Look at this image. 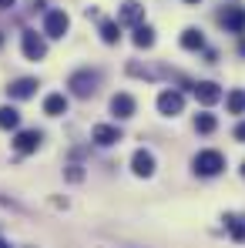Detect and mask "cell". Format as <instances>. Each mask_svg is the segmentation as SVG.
<instances>
[{
  "mask_svg": "<svg viewBox=\"0 0 245 248\" xmlns=\"http://www.w3.org/2000/svg\"><path fill=\"white\" fill-rule=\"evenodd\" d=\"M192 168H195V174H202V178H215V174H222V168H225V155L222 151H198L195 158H192Z\"/></svg>",
  "mask_w": 245,
  "mask_h": 248,
  "instance_id": "1",
  "label": "cell"
},
{
  "mask_svg": "<svg viewBox=\"0 0 245 248\" xmlns=\"http://www.w3.org/2000/svg\"><path fill=\"white\" fill-rule=\"evenodd\" d=\"M98 84H101V74L98 71H74L71 78H67V87H71V94L74 97H91L94 91H98Z\"/></svg>",
  "mask_w": 245,
  "mask_h": 248,
  "instance_id": "2",
  "label": "cell"
},
{
  "mask_svg": "<svg viewBox=\"0 0 245 248\" xmlns=\"http://www.w3.org/2000/svg\"><path fill=\"white\" fill-rule=\"evenodd\" d=\"M20 47H24V57L27 61H44L47 57V41H44L37 31H24L20 34Z\"/></svg>",
  "mask_w": 245,
  "mask_h": 248,
  "instance_id": "3",
  "label": "cell"
},
{
  "mask_svg": "<svg viewBox=\"0 0 245 248\" xmlns=\"http://www.w3.org/2000/svg\"><path fill=\"white\" fill-rule=\"evenodd\" d=\"M67 31H71V17H67L64 10H50V14L44 17V34H47V37L57 41V37H64Z\"/></svg>",
  "mask_w": 245,
  "mask_h": 248,
  "instance_id": "4",
  "label": "cell"
},
{
  "mask_svg": "<svg viewBox=\"0 0 245 248\" xmlns=\"http://www.w3.org/2000/svg\"><path fill=\"white\" fill-rule=\"evenodd\" d=\"M181 111H185V97H181L178 91H162V94H158V114L178 118Z\"/></svg>",
  "mask_w": 245,
  "mask_h": 248,
  "instance_id": "5",
  "label": "cell"
},
{
  "mask_svg": "<svg viewBox=\"0 0 245 248\" xmlns=\"http://www.w3.org/2000/svg\"><path fill=\"white\" fill-rule=\"evenodd\" d=\"M218 24L229 31V34H245V7H225L218 14Z\"/></svg>",
  "mask_w": 245,
  "mask_h": 248,
  "instance_id": "6",
  "label": "cell"
},
{
  "mask_svg": "<svg viewBox=\"0 0 245 248\" xmlns=\"http://www.w3.org/2000/svg\"><path fill=\"white\" fill-rule=\"evenodd\" d=\"M192 91H195L198 104H205V108H212V104H218V101L225 97V91L215 81H198V84H192Z\"/></svg>",
  "mask_w": 245,
  "mask_h": 248,
  "instance_id": "7",
  "label": "cell"
},
{
  "mask_svg": "<svg viewBox=\"0 0 245 248\" xmlns=\"http://www.w3.org/2000/svg\"><path fill=\"white\" fill-rule=\"evenodd\" d=\"M44 141V134L37 127H31V131H17V138H14V151L17 155H31V151H37Z\"/></svg>",
  "mask_w": 245,
  "mask_h": 248,
  "instance_id": "8",
  "label": "cell"
},
{
  "mask_svg": "<svg viewBox=\"0 0 245 248\" xmlns=\"http://www.w3.org/2000/svg\"><path fill=\"white\" fill-rule=\"evenodd\" d=\"M91 141L101 144V148H111V144L121 141V127H114V124H94L91 127Z\"/></svg>",
  "mask_w": 245,
  "mask_h": 248,
  "instance_id": "9",
  "label": "cell"
},
{
  "mask_svg": "<svg viewBox=\"0 0 245 248\" xmlns=\"http://www.w3.org/2000/svg\"><path fill=\"white\" fill-rule=\"evenodd\" d=\"M37 87H41V84L34 81V78H17V81L7 84V97H10V101H27V97H34Z\"/></svg>",
  "mask_w": 245,
  "mask_h": 248,
  "instance_id": "10",
  "label": "cell"
},
{
  "mask_svg": "<svg viewBox=\"0 0 245 248\" xmlns=\"http://www.w3.org/2000/svg\"><path fill=\"white\" fill-rule=\"evenodd\" d=\"M131 171H134L138 178H151V174H155V155H151L148 148H138L134 158H131Z\"/></svg>",
  "mask_w": 245,
  "mask_h": 248,
  "instance_id": "11",
  "label": "cell"
},
{
  "mask_svg": "<svg viewBox=\"0 0 245 248\" xmlns=\"http://www.w3.org/2000/svg\"><path fill=\"white\" fill-rule=\"evenodd\" d=\"M134 108H138V104H134V97H131V94H114V97H111V114H114V118H131V114H134Z\"/></svg>",
  "mask_w": 245,
  "mask_h": 248,
  "instance_id": "12",
  "label": "cell"
},
{
  "mask_svg": "<svg viewBox=\"0 0 245 248\" xmlns=\"http://www.w3.org/2000/svg\"><path fill=\"white\" fill-rule=\"evenodd\" d=\"M44 114H50V118L67 114V97H64V94H47V97H44Z\"/></svg>",
  "mask_w": 245,
  "mask_h": 248,
  "instance_id": "13",
  "label": "cell"
},
{
  "mask_svg": "<svg viewBox=\"0 0 245 248\" xmlns=\"http://www.w3.org/2000/svg\"><path fill=\"white\" fill-rule=\"evenodd\" d=\"M141 17H145V7L141 3H124L121 10H118V24H141Z\"/></svg>",
  "mask_w": 245,
  "mask_h": 248,
  "instance_id": "14",
  "label": "cell"
},
{
  "mask_svg": "<svg viewBox=\"0 0 245 248\" xmlns=\"http://www.w3.org/2000/svg\"><path fill=\"white\" fill-rule=\"evenodd\" d=\"M134 47L138 50H148V47H155V31L148 27V24H134Z\"/></svg>",
  "mask_w": 245,
  "mask_h": 248,
  "instance_id": "15",
  "label": "cell"
},
{
  "mask_svg": "<svg viewBox=\"0 0 245 248\" xmlns=\"http://www.w3.org/2000/svg\"><path fill=\"white\" fill-rule=\"evenodd\" d=\"M181 47L185 50H205V37L198 27H185L181 31Z\"/></svg>",
  "mask_w": 245,
  "mask_h": 248,
  "instance_id": "16",
  "label": "cell"
},
{
  "mask_svg": "<svg viewBox=\"0 0 245 248\" xmlns=\"http://www.w3.org/2000/svg\"><path fill=\"white\" fill-rule=\"evenodd\" d=\"M0 127H3V131H17V127H20V111L10 108V104H3V108H0Z\"/></svg>",
  "mask_w": 245,
  "mask_h": 248,
  "instance_id": "17",
  "label": "cell"
},
{
  "mask_svg": "<svg viewBox=\"0 0 245 248\" xmlns=\"http://www.w3.org/2000/svg\"><path fill=\"white\" fill-rule=\"evenodd\" d=\"M225 108H229V114H245V91H242V87L229 91V97H225Z\"/></svg>",
  "mask_w": 245,
  "mask_h": 248,
  "instance_id": "18",
  "label": "cell"
},
{
  "mask_svg": "<svg viewBox=\"0 0 245 248\" xmlns=\"http://www.w3.org/2000/svg\"><path fill=\"white\" fill-rule=\"evenodd\" d=\"M101 41L118 44L121 41V24H118V20H101Z\"/></svg>",
  "mask_w": 245,
  "mask_h": 248,
  "instance_id": "19",
  "label": "cell"
},
{
  "mask_svg": "<svg viewBox=\"0 0 245 248\" xmlns=\"http://www.w3.org/2000/svg\"><path fill=\"white\" fill-rule=\"evenodd\" d=\"M225 228H229V235H232L235 242H245V218H239V215H225Z\"/></svg>",
  "mask_w": 245,
  "mask_h": 248,
  "instance_id": "20",
  "label": "cell"
},
{
  "mask_svg": "<svg viewBox=\"0 0 245 248\" xmlns=\"http://www.w3.org/2000/svg\"><path fill=\"white\" fill-rule=\"evenodd\" d=\"M215 127H218V118H215V114H198V118H195V131H198V134H212Z\"/></svg>",
  "mask_w": 245,
  "mask_h": 248,
  "instance_id": "21",
  "label": "cell"
},
{
  "mask_svg": "<svg viewBox=\"0 0 245 248\" xmlns=\"http://www.w3.org/2000/svg\"><path fill=\"white\" fill-rule=\"evenodd\" d=\"M67 178H71V181H81V168L71 165V168H67Z\"/></svg>",
  "mask_w": 245,
  "mask_h": 248,
  "instance_id": "22",
  "label": "cell"
},
{
  "mask_svg": "<svg viewBox=\"0 0 245 248\" xmlns=\"http://www.w3.org/2000/svg\"><path fill=\"white\" fill-rule=\"evenodd\" d=\"M235 141H242V144H245V121L235 124Z\"/></svg>",
  "mask_w": 245,
  "mask_h": 248,
  "instance_id": "23",
  "label": "cell"
},
{
  "mask_svg": "<svg viewBox=\"0 0 245 248\" xmlns=\"http://www.w3.org/2000/svg\"><path fill=\"white\" fill-rule=\"evenodd\" d=\"M14 3H17V0H0V10H10Z\"/></svg>",
  "mask_w": 245,
  "mask_h": 248,
  "instance_id": "24",
  "label": "cell"
},
{
  "mask_svg": "<svg viewBox=\"0 0 245 248\" xmlns=\"http://www.w3.org/2000/svg\"><path fill=\"white\" fill-rule=\"evenodd\" d=\"M239 54H242V57H245V41H242V44H239Z\"/></svg>",
  "mask_w": 245,
  "mask_h": 248,
  "instance_id": "25",
  "label": "cell"
},
{
  "mask_svg": "<svg viewBox=\"0 0 245 248\" xmlns=\"http://www.w3.org/2000/svg\"><path fill=\"white\" fill-rule=\"evenodd\" d=\"M0 248H10V245H7V242H0Z\"/></svg>",
  "mask_w": 245,
  "mask_h": 248,
  "instance_id": "26",
  "label": "cell"
},
{
  "mask_svg": "<svg viewBox=\"0 0 245 248\" xmlns=\"http://www.w3.org/2000/svg\"><path fill=\"white\" fill-rule=\"evenodd\" d=\"M185 3H198V0H185Z\"/></svg>",
  "mask_w": 245,
  "mask_h": 248,
  "instance_id": "27",
  "label": "cell"
},
{
  "mask_svg": "<svg viewBox=\"0 0 245 248\" xmlns=\"http://www.w3.org/2000/svg\"><path fill=\"white\" fill-rule=\"evenodd\" d=\"M242 174H245V165H242Z\"/></svg>",
  "mask_w": 245,
  "mask_h": 248,
  "instance_id": "28",
  "label": "cell"
}]
</instances>
